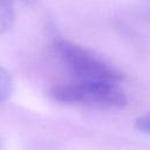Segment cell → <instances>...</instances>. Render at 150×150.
I'll use <instances>...</instances> for the list:
<instances>
[{
	"label": "cell",
	"instance_id": "obj_1",
	"mask_svg": "<svg viewBox=\"0 0 150 150\" xmlns=\"http://www.w3.org/2000/svg\"><path fill=\"white\" fill-rule=\"evenodd\" d=\"M49 95L56 102L100 109H120L128 103L127 95L118 83L110 82L74 80L53 87Z\"/></svg>",
	"mask_w": 150,
	"mask_h": 150
},
{
	"label": "cell",
	"instance_id": "obj_2",
	"mask_svg": "<svg viewBox=\"0 0 150 150\" xmlns=\"http://www.w3.org/2000/svg\"><path fill=\"white\" fill-rule=\"evenodd\" d=\"M53 47L57 57L75 80L120 83L123 79L117 68L73 41L56 38Z\"/></svg>",
	"mask_w": 150,
	"mask_h": 150
},
{
	"label": "cell",
	"instance_id": "obj_3",
	"mask_svg": "<svg viewBox=\"0 0 150 150\" xmlns=\"http://www.w3.org/2000/svg\"><path fill=\"white\" fill-rule=\"evenodd\" d=\"M34 2L36 0H0V34L7 32L15 20V2Z\"/></svg>",
	"mask_w": 150,
	"mask_h": 150
},
{
	"label": "cell",
	"instance_id": "obj_4",
	"mask_svg": "<svg viewBox=\"0 0 150 150\" xmlns=\"http://www.w3.org/2000/svg\"><path fill=\"white\" fill-rule=\"evenodd\" d=\"M13 91V80L11 74L0 66V101L7 100Z\"/></svg>",
	"mask_w": 150,
	"mask_h": 150
},
{
	"label": "cell",
	"instance_id": "obj_5",
	"mask_svg": "<svg viewBox=\"0 0 150 150\" xmlns=\"http://www.w3.org/2000/svg\"><path fill=\"white\" fill-rule=\"evenodd\" d=\"M135 128L141 132L150 135V111L139 116L135 122Z\"/></svg>",
	"mask_w": 150,
	"mask_h": 150
}]
</instances>
